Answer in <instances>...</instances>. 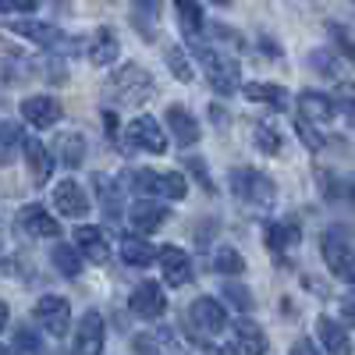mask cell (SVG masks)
I'll use <instances>...</instances> for the list:
<instances>
[{
  "label": "cell",
  "instance_id": "obj_24",
  "mask_svg": "<svg viewBox=\"0 0 355 355\" xmlns=\"http://www.w3.org/2000/svg\"><path fill=\"white\" fill-rule=\"evenodd\" d=\"M160 249L150 245V239H142V234H121V259L128 266H150L157 263Z\"/></svg>",
  "mask_w": 355,
  "mask_h": 355
},
{
  "label": "cell",
  "instance_id": "obj_31",
  "mask_svg": "<svg viewBox=\"0 0 355 355\" xmlns=\"http://www.w3.org/2000/svg\"><path fill=\"white\" fill-rule=\"evenodd\" d=\"M135 11H132V21L139 28L142 40H157V18H160V0H132Z\"/></svg>",
  "mask_w": 355,
  "mask_h": 355
},
{
  "label": "cell",
  "instance_id": "obj_11",
  "mask_svg": "<svg viewBox=\"0 0 355 355\" xmlns=\"http://www.w3.org/2000/svg\"><path fill=\"white\" fill-rule=\"evenodd\" d=\"M128 309L142 320H160L164 309H167V295L157 281H142L135 291H132V299H128Z\"/></svg>",
  "mask_w": 355,
  "mask_h": 355
},
{
  "label": "cell",
  "instance_id": "obj_33",
  "mask_svg": "<svg viewBox=\"0 0 355 355\" xmlns=\"http://www.w3.org/2000/svg\"><path fill=\"white\" fill-rule=\"evenodd\" d=\"M174 11H178V21H182L185 36L196 40L202 33V4L199 0H174Z\"/></svg>",
  "mask_w": 355,
  "mask_h": 355
},
{
  "label": "cell",
  "instance_id": "obj_48",
  "mask_svg": "<svg viewBox=\"0 0 355 355\" xmlns=\"http://www.w3.org/2000/svg\"><path fill=\"white\" fill-rule=\"evenodd\" d=\"M8 316H11V309H8V302H0V331L8 327Z\"/></svg>",
  "mask_w": 355,
  "mask_h": 355
},
{
  "label": "cell",
  "instance_id": "obj_21",
  "mask_svg": "<svg viewBox=\"0 0 355 355\" xmlns=\"http://www.w3.org/2000/svg\"><path fill=\"white\" fill-rule=\"evenodd\" d=\"M18 227L25 234H36V239H57V234H61L57 217H50L43 206H25V210L18 214Z\"/></svg>",
  "mask_w": 355,
  "mask_h": 355
},
{
  "label": "cell",
  "instance_id": "obj_5",
  "mask_svg": "<svg viewBox=\"0 0 355 355\" xmlns=\"http://www.w3.org/2000/svg\"><path fill=\"white\" fill-rule=\"evenodd\" d=\"M320 252H323V263L327 270L345 281V284H355V239L348 234V227H331L320 242Z\"/></svg>",
  "mask_w": 355,
  "mask_h": 355
},
{
  "label": "cell",
  "instance_id": "obj_18",
  "mask_svg": "<svg viewBox=\"0 0 355 355\" xmlns=\"http://www.w3.org/2000/svg\"><path fill=\"white\" fill-rule=\"evenodd\" d=\"M85 53H89V61H93L96 68H107V64H114L117 57H121V40H117L114 28L103 25V28H96V33H93Z\"/></svg>",
  "mask_w": 355,
  "mask_h": 355
},
{
  "label": "cell",
  "instance_id": "obj_37",
  "mask_svg": "<svg viewBox=\"0 0 355 355\" xmlns=\"http://www.w3.org/2000/svg\"><path fill=\"white\" fill-rule=\"evenodd\" d=\"M224 299H227V306H234L239 313H252V295L242 288V284H224Z\"/></svg>",
  "mask_w": 355,
  "mask_h": 355
},
{
  "label": "cell",
  "instance_id": "obj_49",
  "mask_svg": "<svg viewBox=\"0 0 355 355\" xmlns=\"http://www.w3.org/2000/svg\"><path fill=\"white\" fill-rule=\"evenodd\" d=\"M18 8V0H0V15H4V11H15Z\"/></svg>",
  "mask_w": 355,
  "mask_h": 355
},
{
  "label": "cell",
  "instance_id": "obj_19",
  "mask_svg": "<svg viewBox=\"0 0 355 355\" xmlns=\"http://www.w3.org/2000/svg\"><path fill=\"white\" fill-rule=\"evenodd\" d=\"M25 164H28V178H33V185H46L50 174H53V153L40 139H25Z\"/></svg>",
  "mask_w": 355,
  "mask_h": 355
},
{
  "label": "cell",
  "instance_id": "obj_38",
  "mask_svg": "<svg viewBox=\"0 0 355 355\" xmlns=\"http://www.w3.org/2000/svg\"><path fill=\"white\" fill-rule=\"evenodd\" d=\"M15 352H18V355H40V338L28 331V327H18V334H15Z\"/></svg>",
  "mask_w": 355,
  "mask_h": 355
},
{
  "label": "cell",
  "instance_id": "obj_34",
  "mask_svg": "<svg viewBox=\"0 0 355 355\" xmlns=\"http://www.w3.org/2000/svg\"><path fill=\"white\" fill-rule=\"evenodd\" d=\"M252 139H256V150L259 153H266V157H277L281 153V135L274 132V125H266V121H259L256 128H252Z\"/></svg>",
  "mask_w": 355,
  "mask_h": 355
},
{
  "label": "cell",
  "instance_id": "obj_16",
  "mask_svg": "<svg viewBox=\"0 0 355 355\" xmlns=\"http://www.w3.org/2000/svg\"><path fill=\"white\" fill-rule=\"evenodd\" d=\"M234 348H239V355H266V348H270L263 327L256 320H249L245 313H242V320H234Z\"/></svg>",
  "mask_w": 355,
  "mask_h": 355
},
{
  "label": "cell",
  "instance_id": "obj_4",
  "mask_svg": "<svg viewBox=\"0 0 355 355\" xmlns=\"http://www.w3.org/2000/svg\"><path fill=\"white\" fill-rule=\"evenodd\" d=\"M227 185H231L234 199H242L245 206H252V210H270L274 199H277V185L266 174L252 171V167H234Z\"/></svg>",
  "mask_w": 355,
  "mask_h": 355
},
{
  "label": "cell",
  "instance_id": "obj_40",
  "mask_svg": "<svg viewBox=\"0 0 355 355\" xmlns=\"http://www.w3.org/2000/svg\"><path fill=\"white\" fill-rule=\"evenodd\" d=\"M192 174H196V182L206 189V192H214V182H210V174H206V164L199 160V157H189V164H185Z\"/></svg>",
  "mask_w": 355,
  "mask_h": 355
},
{
  "label": "cell",
  "instance_id": "obj_3",
  "mask_svg": "<svg viewBox=\"0 0 355 355\" xmlns=\"http://www.w3.org/2000/svg\"><path fill=\"white\" fill-rule=\"evenodd\" d=\"M128 185L142 199H185V192H189V182L182 171H150V167L132 171Z\"/></svg>",
  "mask_w": 355,
  "mask_h": 355
},
{
  "label": "cell",
  "instance_id": "obj_14",
  "mask_svg": "<svg viewBox=\"0 0 355 355\" xmlns=\"http://www.w3.org/2000/svg\"><path fill=\"white\" fill-rule=\"evenodd\" d=\"M53 206H57V214L82 220V217L89 214V206H93V202H89V196L82 192V185L68 178V182H61V185L53 189Z\"/></svg>",
  "mask_w": 355,
  "mask_h": 355
},
{
  "label": "cell",
  "instance_id": "obj_9",
  "mask_svg": "<svg viewBox=\"0 0 355 355\" xmlns=\"http://www.w3.org/2000/svg\"><path fill=\"white\" fill-rule=\"evenodd\" d=\"M189 323L199 331V334H220L227 327V313L217 299L210 295H199V299L189 306Z\"/></svg>",
  "mask_w": 355,
  "mask_h": 355
},
{
  "label": "cell",
  "instance_id": "obj_47",
  "mask_svg": "<svg viewBox=\"0 0 355 355\" xmlns=\"http://www.w3.org/2000/svg\"><path fill=\"white\" fill-rule=\"evenodd\" d=\"M43 0H18V11H36Z\"/></svg>",
  "mask_w": 355,
  "mask_h": 355
},
{
  "label": "cell",
  "instance_id": "obj_13",
  "mask_svg": "<svg viewBox=\"0 0 355 355\" xmlns=\"http://www.w3.org/2000/svg\"><path fill=\"white\" fill-rule=\"evenodd\" d=\"M299 114L309 125H331L338 117V103L320 89H306V93H299Z\"/></svg>",
  "mask_w": 355,
  "mask_h": 355
},
{
  "label": "cell",
  "instance_id": "obj_22",
  "mask_svg": "<svg viewBox=\"0 0 355 355\" xmlns=\"http://www.w3.org/2000/svg\"><path fill=\"white\" fill-rule=\"evenodd\" d=\"M316 338H320L323 348H327V355H352L348 331L341 327L338 320H331V316H320L316 320Z\"/></svg>",
  "mask_w": 355,
  "mask_h": 355
},
{
  "label": "cell",
  "instance_id": "obj_26",
  "mask_svg": "<svg viewBox=\"0 0 355 355\" xmlns=\"http://www.w3.org/2000/svg\"><path fill=\"white\" fill-rule=\"evenodd\" d=\"M93 185H96V196H100V210L107 220H121V185L110 182L107 174H96L93 178Z\"/></svg>",
  "mask_w": 355,
  "mask_h": 355
},
{
  "label": "cell",
  "instance_id": "obj_23",
  "mask_svg": "<svg viewBox=\"0 0 355 355\" xmlns=\"http://www.w3.org/2000/svg\"><path fill=\"white\" fill-rule=\"evenodd\" d=\"M263 239H266V249L270 252H288V249H295L302 242V231H299V224H291V220H274L270 227L263 231Z\"/></svg>",
  "mask_w": 355,
  "mask_h": 355
},
{
  "label": "cell",
  "instance_id": "obj_28",
  "mask_svg": "<svg viewBox=\"0 0 355 355\" xmlns=\"http://www.w3.org/2000/svg\"><path fill=\"white\" fill-rule=\"evenodd\" d=\"M178 338L171 331H160V334H135L132 338V348L135 355H178Z\"/></svg>",
  "mask_w": 355,
  "mask_h": 355
},
{
  "label": "cell",
  "instance_id": "obj_20",
  "mask_svg": "<svg viewBox=\"0 0 355 355\" xmlns=\"http://www.w3.org/2000/svg\"><path fill=\"white\" fill-rule=\"evenodd\" d=\"M75 245L82 249L85 259H93V263H107V259H110V242H107V231H103V227L82 224V227L75 231Z\"/></svg>",
  "mask_w": 355,
  "mask_h": 355
},
{
  "label": "cell",
  "instance_id": "obj_39",
  "mask_svg": "<svg viewBox=\"0 0 355 355\" xmlns=\"http://www.w3.org/2000/svg\"><path fill=\"white\" fill-rule=\"evenodd\" d=\"M206 28H210V36L217 40V43H227V46H234V50H239L242 46V36L239 33H234V28H227V25H206Z\"/></svg>",
  "mask_w": 355,
  "mask_h": 355
},
{
  "label": "cell",
  "instance_id": "obj_27",
  "mask_svg": "<svg viewBox=\"0 0 355 355\" xmlns=\"http://www.w3.org/2000/svg\"><path fill=\"white\" fill-rule=\"evenodd\" d=\"M57 150H53V157L57 160H61L64 167H82V160H85V139L78 135V132H61V135H57Z\"/></svg>",
  "mask_w": 355,
  "mask_h": 355
},
{
  "label": "cell",
  "instance_id": "obj_30",
  "mask_svg": "<svg viewBox=\"0 0 355 355\" xmlns=\"http://www.w3.org/2000/svg\"><path fill=\"white\" fill-rule=\"evenodd\" d=\"M53 266H57V274H64V277H78L82 274V266H85V256L78 245H68V242H57L53 252H50Z\"/></svg>",
  "mask_w": 355,
  "mask_h": 355
},
{
  "label": "cell",
  "instance_id": "obj_41",
  "mask_svg": "<svg viewBox=\"0 0 355 355\" xmlns=\"http://www.w3.org/2000/svg\"><path fill=\"white\" fill-rule=\"evenodd\" d=\"M299 135L306 139V146H309V150H323V139L309 128V121H306V117H299Z\"/></svg>",
  "mask_w": 355,
  "mask_h": 355
},
{
  "label": "cell",
  "instance_id": "obj_50",
  "mask_svg": "<svg viewBox=\"0 0 355 355\" xmlns=\"http://www.w3.org/2000/svg\"><path fill=\"white\" fill-rule=\"evenodd\" d=\"M210 4H217V8H231L234 0H210Z\"/></svg>",
  "mask_w": 355,
  "mask_h": 355
},
{
  "label": "cell",
  "instance_id": "obj_10",
  "mask_svg": "<svg viewBox=\"0 0 355 355\" xmlns=\"http://www.w3.org/2000/svg\"><path fill=\"white\" fill-rule=\"evenodd\" d=\"M107 341V323L96 309H89L78 320V331H75V355H100Z\"/></svg>",
  "mask_w": 355,
  "mask_h": 355
},
{
  "label": "cell",
  "instance_id": "obj_35",
  "mask_svg": "<svg viewBox=\"0 0 355 355\" xmlns=\"http://www.w3.org/2000/svg\"><path fill=\"white\" fill-rule=\"evenodd\" d=\"M214 270L227 274V277H239L245 270V259H242V252H234V249H217L214 252Z\"/></svg>",
  "mask_w": 355,
  "mask_h": 355
},
{
  "label": "cell",
  "instance_id": "obj_2",
  "mask_svg": "<svg viewBox=\"0 0 355 355\" xmlns=\"http://www.w3.org/2000/svg\"><path fill=\"white\" fill-rule=\"evenodd\" d=\"M153 75L142 64H121L110 78H107V96L121 107H139L153 96Z\"/></svg>",
  "mask_w": 355,
  "mask_h": 355
},
{
  "label": "cell",
  "instance_id": "obj_7",
  "mask_svg": "<svg viewBox=\"0 0 355 355\" xmlns=\"http://www.w3.org/2000/svg\"><path fill=\"white\" fill-rule=\"evenodd\" d=\"M33 316L50 338H64L68 327H71V306H68V299H61V295H43V299L36 302V309H33Z\"/></svg>",
  "mask_w": 355,
  "mask_h": 355
},
{
  "label": "cell",
  "instance_id": "obj_15",
  "mask_svg": "<svg viewBox=\"0 0 355 355\" xmlns=\"http://www.w3.org/2000/svg\"><path fill=\"white\" fill-rule=\"evenodd\" d=\"M167 128H171V139L178 142V146H196L199 142V121L192 117V110L189 107H178V103H171L167 107Z\"/></svg>",
  "mask_w": 355,
  "mask_h": 355
},
{
  "label": "cell",
  "instance_id": "obj_44",
  "mask_svg": "<svg viewBox=\"0 0 355 355\" xmlns=\"http://www.w3.org/2000/svg\"><path fill=\"white\" fill-rule=\"evenodd\" d=\"M103 121H107V135L114 139V135H117V117H114V114L107 110V114H103Z\"/></svg>",
  "mask_w": 355,
  "mask_h": 355
},
{
  "label": "cell",
  "instance_id": "obj_25",
  "mask_svg": "<svg viewBox=\"0 0 355 355\" xmlns=\"http://www.w3.org/2000/svg\"><path fill=\"white\" fill-rule=\"evenodd\" d=\"M128 220H132L135 231H157V227L167 220V206H164V202L142 199V202H135L132 210H128Z\"/></svg>",
  "mask_w": 355,
  "mask_h": 355
},
{
  "label": "cell",
  "instance_id": "obj_17",
  "mask_svg": "<svg viewBox=\"0 0 355 355\" xmlns=\"http://www.w3.org/2000/svg\"><path fill=\"white\" fill-rule=\"evenodd\" d=\"M21 117L33 128H53L57 117H61V103L53 96H25L21 100Z\"/></svg>",
  "mask_w": 355,
  "mask_h": 355
},
{
  "label": "cell",
  "instance_id": "obj_6",
  "mask_svg": "<svg viewBox=\"0 0 355 355\" xmlns=\"http://www.w3.org/2000/svg\"><path fill=\"white\" fill-rule=\"evenodd\" d=\"M11 33H18V36H25L28 43H36V46H43V50H53V53H78V40H71V36H64L61 28H53V25H46V21H33V18H21V21H11Z\"/></svg>",
  "mask_w": 355,
  "mask_h": 355
},
{
  "label": "cell",
  "instance_id": "obj_29",
  "mask_svg": "<svg viewBox=\"0 0 355 355\" xmlns=\"http://www.w3.org/2000/svg\"><path fill=\"white\" fill-rule=\"evenodd\" d=\"M242 93H245V100L266 103V107H274V110H284L288 107V93H284L281 85H274V82H249V85H242Z\"/></svg>",
  "mask_w": 355,
  "mask_h": 355
},
{
  "label": "cell",
  "instance_id": "obj_36",
  "mask_svg": "<svg viewBox=\"0 0 355 355\" xmlns=\"http://www.w3.org/2000/svg\"><path fill=\"white\" fill-rule=\"evenodd\" d=\"M167 68L174 78H182V82H192V64H189V57L182 46H167Z\"/></svg>",
  "mask_w": 355,
  "mask_h": 355
},
{
  "label": "cell",
  "instance_id": "obj_8",
  "mask_svg": "<svg viewBox=\"0 0 355 355\" xmlns=\"http://www.w3.org/2000/svg\"><path fill=\"white\" fill-rule=\"evenodd\" d=\"M125 142H128V150H142V153H153V157L167 153V135L153 117H135L125 132Z\"/></svg>",
  "mask_w": 355,
  "mask_h": 355
},
{
  "label": "cell",
  "instance_id": "obj_42",
  "mask_svg": "<svg viewBox=\"0 0 355 355\" xmlns=\"http://www.w3.org/2000/svg\"><path fill=\"white\" fill-rule=\"evenodd\" d=\"M291 355H320V345H313L309 338H299L291 345Z\"/></svg>",
  "mask_w": 355,
  "mask_h": 355
},
{
  "label": "cell",
  "instance_id": "obj_43",
  "mask_svg": "<svg viewBox=\"0 0 355 355\" xmlns=\"http://www.w3.org/2000/svg\"><path fill=\"white\" fill-rule=\"evenodd\" d=\"M338 114H345L348 121H352V128H355V100H348V96H341L338 100Z\"/></svg>",
  "mask_w": 355,
  "mask_h": 355
},
{
  "label": "cell",
  "instance_id": "obj_32",
  "mask_svg": "<svg viewBox=\"0 0 355 355\" xmlns=\"http://www.w3.org/2000/svg\"><path fill=\"white\" fill-rule=\"evenodd\" d=\"M18 153H25V135H21V125L4 121V125H0V167H8Z\"/></svg>",
  "mask_w": 355,
  "mask_h": 355
},
{
  "label": "cell",
  "instance_id": "obj_12",
  "mask_svg": "<svg viewBox=\"0 0 355 355\" xmlns=\"http://www.w3.org/2000/svg\"><path fill=\"white\" fill-rule=\"evenodd\" d=\"M157 263H160L164 281H167L171 288H182V284H189V281H192V259H189V252H185V249H178V245H164V249H160V256H157Z\"/></svg>",
  "mask_w": 355,
  "mask_h": 355
},
{
  "label": "cell",
  "instance_id": "obj_45",
  "mask_svg": "<svg viewBox=\"0 0 355 355\" xmlns=\"http://www.w3.org/2000/svg\"><path fill=\"white\" fill-rule=\"evenodd\" d=\"M345 316H348V323H352V327H355V299H345Z\"/></svg>",
  "mask_w": 355,
  "mask_h": 355
},
{
  "label": "cell",
  "instance_id": "obj_1",
  "mask_svg": "<svg viewBox=\"0 0 355 355\" xmlns=\"http://www.w3.org/2000/svg\"><path fill=\"white\" fill-rule=\"evenodd\" d=\"M192 50L199 57V64L206 71V82H210L220 96H234V89H242V71H239V61L231 53L210 46V43H199V36L192 40Z\"/></svg>",
  "mask_w": 355,
  "mask_h": 355
},
{
  "label": "cell",
  "instance_id": "obj_51",
  "mask_svg": "<svg viewBox=\"0 0 355 355\" xmlns=\"http://www.w3.org/2000/svg\"><path fill=\"white\" fill-rule=\"evenodd\" d=\"M0 355H15V352H11V348H4V345H0Z\"/></svg>",
  "mask_w": 355,
  "mask_h": 355
},
{
  "label": "cell",
  "instance_id": "obj_46",
  "mask_svg": "<svg viewBox=\"0 0 355 355\" xmlns=\"http://www.w3.org/2000/svg\"><path fill=\"white\" fill-rule=\"evenodd\" d=\"M345 199H348V206H352V210H355V178H352V182L345 185Z\"/></svg>",
  "mask_w": 355,
  "mask_h": 355
}]
</instances>
